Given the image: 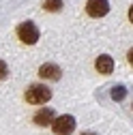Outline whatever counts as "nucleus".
I'll return each instance as SVG.
<instances>
[{
	"label": "nucleus",
	"instance_id": "nucleus-11",
	"mask_svg": "<svg viewBox=\"0 0 133 135\" xmlns=\"http://www.w3.org/2000/svg\"><path fill=\"white\" fill-rule=\"evenodd\" d=\"M127 60H129V64H131V66H133V47H131V49H129V54H127Z\"/></svg>",
	"mask_w": 133,
	"mask_h": 135
},
{
	"label": "nucleus",
	"instance_id": "nucleus-6",
	"mask_svg": "<svg viewBox=\"0 0 133 135\" xmlns=\"http://www.w3.org/2000/svg\"><path fill=\"white\" fill-rule=\"evenodd\" d=\"M54 120H56L54 118V109H49V107H41L35 114V124H39V127H47V124H52Z\"/></svg>",
	"mask_w": 133,
	"mask_h": 135
},
{
	"label": "nucleus",
	"instance_id": "nucleus-1",
	"mask_svg": "<svg viewBox=\"0 0 133 135\" xmlns=\"http://www.w3.org/2000/svg\"><path fill=\"white\" fill-rule=\"evenodd\" d=\"M24 99L30 105H43V103H47V101L52 99V90H49L47 86H43V84H32V86L26 90Z\"/></svg>",
	"mask_w": 133,
	"mask_h": 135
},
{
	"label": "nucleus",
	"instance_id": "nucleus-9",
	"mask_svg": "<svg viewBox=\"0 0 133 135\" xmlns=\"http://www.w3.org/2000/svg\"><path fill=\"white\" fill-rule=\"evenodd\" d=\"M125 94H127L125 86H116V88L112 90V99H114V101H122V99H125Z\"/></svg>",
	"mask_w": 133,
	"mask_h": 135
},
{
	"label": "nucleus",
	"instance_id": "nucleus-7",
	"mask_svg": "<svg viewBox=\"0 0 133 135\" xmlns=\"http://www.w3.org/2000/svg\"><path fill=\"white\" fill-rule=\"evenodd\" d=\"M94 69L101 73V75H110L112 71H114V60H112V56H99L97 58V62H94Z\"/></svg>",
	"mask_w": 133,
	"mask_h": 135
},
{
	"label": "nucleus",
	"instance_id": "nucleus-10",
	"mask_svg": "<svg viewBox=\"0 0 133 135\" xmlns=\"http://www.w3.org/2000/svg\"><path fill=\"white\" fill-rule=\"evenodd\" d=\"M7 73H9V66H7L2 60H0V79H4V77H7Z\"/></svg>",
	"mask_w": 133,
	"mask_h": 135
},
{
	"label": "nucleus",
	"instance_id": "nucleus-3",
	"mask_svg": "<svg viewBox=\"0 0 133 135\" xmlns=\"http://www.w3.org/2000/svg\"><path fill=\"white\" fill-rule=\"evenodd\" d=\"M52 129L56 135H71L73 129H75V118L69 116V114H64V116H58L56 120L52 122Z\"/></svg>",
	"mask_w": 133,
	"mask_h": 135
},
{
	"label": "nucleus",
	"instance_id": "nucleus-12",
	"mask_svg": "<svg viewBox=\"0 0 133 135\" xmlns=\"http://www.w3.org/2000/svg\"><path fill=\"white\" fill-rule=\"evenodd\" d=\"M129 20L133 22V4H131V9H129Z\"/></svg>",
	"mask_w": 133,
	"mask_h": 135
},
{
	"label": "nucleus",
	"instance_id": "nucleus-5",
	"mask_svg": "<svg viewBox=\"0 0 133 135\" xmlns=\"http://www.w3.org/2000/svg\"><path fill=\"white\" fill-rule=\"evenodd\" d=\"M60 66L58 64H52V62H47V64H41V69H39V77L41 79H49V81H58L60 79Z\"/></svg>",
	"mask_w": 133,
	"mask_h": 135
},
{
	"label": "nucleus",
	"instance_id": "nucleus-4",
	"mask_svg": "<svg viewBox=\"0 0 133 135\" xmlns=\"http://www.w3.org/2000/svg\"><path fill=\"white\" fill-rule=\"evenodd\" d=\"M110 11V2L107 0H88L86 2V13L90 17H103Z\"/></svg>",
	"mask_w": 133,
	"mask_h": 135
},
{
	"label": "nucleus",
	"instance_id": "nucleus-2",
	"mask_svg": "<svg viewBox=\"0 0 133 135\" xmlns=\"http://www.w3.org/2000/svg\"><path fill=\"white\" fill-rule=\"evenodd\" d=\"M17 37H20V41L26 43V45H35L37 39H39V30H37V26L32 24V22H24V24H20V28H17Z\"/></svg>",
	"mask_w": 133,
	"mask_h": 135
},
{
	"label": "nucleus",
	"instance_id": "nucleus-13",
	"mask_svg": "<svg viewBox=\"0 0 133 135\" xmlns=\"http://www.w3.org/2000/svg\"><path fill=\"white\" fill-rule=\"evenodd\" d=\"M82 135H94V133H82Z\"/></svg>",
	"mask_w": 133,
	"mask_h": 135
},
{
	"label": "nucleus",
	"instance_id": "nucleus-8",
	"mask_svg": "<svg viewBox=\"0 0 133 135\" xmlns=\"http://www.w3.org/2000/svg\"><path fill=\"white\" fill-rule=\"evenodd\" d=\"M43 9H45V11L56 13V11H60V9H62V0H45V2H43Z\"/></svg>",
	"mask_w": 133,
	"mask_h": 135
}]
</instances>
